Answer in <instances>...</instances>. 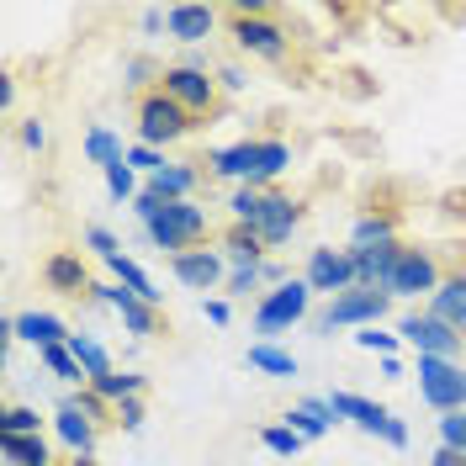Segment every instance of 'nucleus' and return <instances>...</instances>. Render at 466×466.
<instances>
[{
    "label": "nucleus",
    "instance_id": "f257e3e1",
    "mask_svg": "<svg viewBox=\"0 0 466 466\" xmlns=\"http://www.w3.org/2000/svg\"><path fill=\"white\" fill-rule=\"evenodd\" d=\"M223 22H228L233 43H238V54L265 58V64H287L291 32L281 27L270 11H244V5H233V11H223Z\"/></svg>",
    "mask_w": 466,
    "mask_h": 466
},
{
    "label": "nucleus",
    "instance_id": "f03ea898",
    "mask_svg": "<svg viewBox=\"0 0 466 466\" xmlns=\"http://www.w3.org/2000/svg\"><path fill=\"white\" fill-rule=\"evenodd\" d=\"M191 133H197V116L186 112V106H175L159 86L148 90V96H138V144H148V148L165 154L170 144L191 138Z\"/></svg>",
    "mask_w": 466,
    "mask_h": 466
},
{
    "label": "nucleus",
    "instance_id": "7ed1b4c3",
    "mask_svg": "<svg viewBox=\"0 0 466 466\" xmlns=\"http://www.w3.org/2000/svg\"><path fill=\"white\" fill-rule=\"evenodd\" d=\"M207 228H212V223H207V207H197V202H165V212L144 228V238L175 260V255L197 249V244L207 238Z\"/></svg>",
    "mask_w": 466,
    "mask_h": 466
},
{
    "label": "nucleus",
    "instance_id": "20e7f679",
    "mask_svg": "<svg viewBox=\"0 0 466 466\" xmlns=\"http://www.w3.org/2000/svg\"><path fill=\"white\" fill-rule=\"evenodd\" d=\"M387 308H392L387 291L350 287L345 297H334L319 319H313V329H319V334H334V329H377V323L387 319Z\"/></svg>",
    "mask_w": 466,
    "mask_h": 466
},
{
    "label": "nucleus",
    "instance_id": "39448f33",
    "mask_svg": "<svg viewBox=\"0 0 466 466\" xmlns=\"http://www.w3.org/2000/svg\"><path fill=\"white\" fill-rule=\"evenodd\" d=\"M159 90L170 96L175 106H186L191 116H212V112H218V96H223L218 75H212V69H202V64H165V80H159Z\"/></svg>",
    "mask_w": 466,
    "mask_h": 466
},
{
    "label": "nucleus",
    "instance_id": "423d86ee",
    "mask_svg": "<svg viewBox=\"0 0 466 466\" xmlns=\"http://www.w3.org/2000/svg\"><path fill=\"white\" fill-rule=\"evenodd\" d=\"M419 398L435 413H461L466 408V360L419 355Z\"/></svg>",
    "mask_w": 466,
    "mask_h": 466
},
{
    "label": "nucleus",
    "instance_id": "0eeeda50",
    "mask_svg": "<svg viewBox=\"0 0 466 466\" xmlns=\"http://www.w3.org/2000/svg\"><path fill=\"white\" fill-rule=\"evenodd\" d=\"M329 408H334V419H350L355 430L387 440L392 451H403V445H408V424H403V419H398V413H387L381 403H371V398H360V392H329Z\"/></svg>",
    "mask_w": 466,
    "mask_h": 466
},
{
    "label": "nucleus",
    "instance_id": "6e6552de",
    "mask_svg": "<svg viewBox=\"0 0 466 466\" xmlns=\"http://www.w3.org/2000/svg\"><path fill=\"white\" fill-rule=\"evenodd\" d=\"M440 281H445V270H440L435 249H419V244H403V255L392 265V276H387V297H435Z\"/></svg>",
    "mask_w": 466,
    "mask_h": 466
},
{
    "label": "nucleus",
    "instance_id": "1a4fd4ad",
    "mask_svg": "<svg viewBox=\"0 0 466 466\" xmlns=\"http://www.w3.org/2000/svg\"><path fill=\"white\" fill-rule=\"evenodd\" d=\"M308 308H313V287H308L302 276H291L287 287H270L260 297V308H255V329H260V334H287L291 323L308 319Z\"/></svg>",
    "mask_w": 466,
    "mask_h": 466
},
{
    "label": "nucleus",
    "instance_id": "9d476101",
    "mask_svg": "<svg viewBox=\"0 0 466 466\" xmlns=\"http://www.w3.org/2000/svg\"><path fill=\"white\" fill-rule=\"evenodd\" d=\"M398 339L413 345L419 355H440V360H461V355H466L461 334H456V329H445L440 319H430V313H403V319H398Z\"/></svg>",
    "mask_w": 466,
    "mask_h": 466
},
{
    "label": "nucleus",
    "instance_id": "9b49d317",
    "mask_svg": "<svg viewBox=\"0 0 466 466\" xmlns=\"http://www.w3.org/2000/svg\"><path fill=\"white\" fill-rule=\"evenodd\" d=\"M302 281L313 287V297H345L355 287V265H350V249H334V244H319V249H308V265H302Z\"/></svg>",
    "mask_w": 466,
    "mask_h": 466
},
{
    "label": "nucleus",
    "instance_id": "f8f14e48",
    "mask_svg": "<svg viewBox=\"0 0 466 466\" xmlns=\"http://www.w3.org/2000/svg\"><path fill=\"white\" fill-rule=\"evenodd\" d=\"M207 175L233 180V186H260V138H238L228 148L207 154Z\"/></svg>",
    "mask_w": 466,
    "mask_h": 466
},
{
    "label": "nucleus",
    "instance_id": "ddd939ff",
    "mask_svg": "<svg viewBox=\"0 0 466 466\" xmlns=\"http://www.w3.org/2000/svg\"><path fill=\"white\" fill-rule=\"evenodd\" d=\"M170 270H175V281L191 287V291H218L228 281V260L218 255V244H212V249H186V255H175Z\"/></svg>",
    "mask_w": 466,
    "mask_h": 466
},
{
    "label": "nucleus",
    "instance_id": "4468645a",
    "mask_svg": "<svg viewBox=\"0 0 466 466\" xmlns=\"http://www.w3.org/2000/svg\"><path fill=\"white\" fill-rule=\"evenodd\" d=\"M297 223H302V202L270 186V202H265L260 223H249V228L260 233V244H265V249H281V244H287L291 233H297Z\"/></svg>",
    "mask_w": 466,
    "mask_h": 466
},
{
    "label": "nucleus",
    "instance_id": "2eb2a0df",
    "mask_svg": "<svg viewBox=\"0 0 466 466\" xmlns=\"http://www.w3.org/2000/svg\"><path fill=\"white\" fill-rule=\"evenodd\" d=\"M5 334L22 339V345H32V350H48V345H69L75 329L58 319V313H37V308H27V313H16V319L5 323Z\"/></svg>",
    "mask_w": 466,
    "mask_h": 466
},
{
    "label": "nucleus",
    "instance_id": "dca6fc26",
    "mask_svg": "<svg viewBox=\"0 0 466 466\" xmlns=\"http://www.w3.org/2000/svg\"><path fill=\"white\" fill-rule=\"evenodd\" d=\"M43 281L58 291V297H90V270L80 260V249H54L48 260H43Z\"/></svg>",
    "mask_w": 466,
    "mask_h": 466
},
{
    "label": "nucleus",
    "instance_id": "f3484780",
    "mask_svg": "<svg viewBox=\"0 0 466 466\" xmlns=\"http://www.w3.org/2000/svg\"><path fill=\"white\" fill-rule=\"evenodd\" d=\"M54 435H58V445H69V456H96V435H101V424L64 398V403L54 408Z\"/></svg>",
    "mask_w": 466,
    "mask_h": 466
},
{
    "label": "nucleus",
    "instance_id": "a211bd4d",
    "mask_svg": "<svg viewBox=\"0 0 466 466\" xmlns=\"http://www.w3.org/2000/svg\"><path fill=\"white\" fill-rule=\"evenodd\" d=\"M398 255H403V238H392V244H377V249H355V244H350L355 287L381 291V287H387V276H392V265H398Z\"/></svg>",
    "mask_w": 466,
    "mask_h": 466
},
{
    "label": "nucleus",
    "instance_id": "6ab92c4d",
    "mask_svg": "<svg viewBox=\"0 0 466 466\" xmlns=\"http://www.w3.org/2000/svg\"><path fill=\"white\" fill-rule=\"evenodd\" d=\"M424 313L440 319L445 329H456V334L466 339V270H445V281H440V291L430 297Z\"/></svg>",
    "mask_w": 466,
    "mask_h": 466
},
{
    "label": "nucleus",
    "instance_id": "aec40b11",
    "mask_svg": "<svg viewBox=\"0 0 466 466\" xmlns=\"http://www.w3.org/2000/svg\"><path fill=\"white\" fill-rule=\"evenodd\" d=\"M218 22H223V11L218 5H170V37L175 43H186V48H197V43H207L212 32H218Z\"/></svg>",
    "mask_w": 466,
    "mask_h": 466
},
{
    "label": "nucleus",
    "instance_id": "412c9836",
    "mask_svg": "<svg viewBox=\"0 0 466 466\" xmlns=\"http://www.w3.org/2000/svg\"><path fill=\"white\" fill-rule=\"evenodd\" d=\"M112 313L122 319V329H127L133 339H154V334H159V308L144 302V297H133L127 287H116V281H112Z\"/></svg>",
    "mask_w": 466,
    "mask_h": 466
},
{
    "label": "nucleus",
    "instance_id": "4be33fe9",
    "mask_svg": "<svg viewBox=\"0 0 466 466\" xmlns=\"http://www.w3.org/2000/svg\"><path fill=\"white\" fill-rule=\"evenodd\" d=\"M197 186H202L197 159H170L159 175H148V191H154V197H165V202H191V197H197Z\"/></svg>",
    "mask_w": 466,
    "mask_h": 466
},
{
    "label": "nucleus",
    "instance_id": "5701e85b",
    "mask_svg": "<svg viewBox=\"0 0 466 466\" xmlns=\"http://www.w3.org/2000/svg\"><path fill=\"white\" fill-rule=\"evenodd\" d=\"M218 255L228 260V270H249V265H265V244L255 228H244V223H228L223 238H218Z\"/></svg>",
    "mask_w": 466,
    "mask_h": 466
},
{
    "label": "nucleus",
    "instance_id": "b1692460",
    "mask_svg": "<svg viewBox=\"0 0 466 466\" xmlns=\"http://www.w3.org/2000/svg\"><path fill=\"white\" fill-rule=\"evenodd\" d=\"M281 424H291L302 440H323L339 419H334V408H329V398H302V403H291L287 408V419Z\"/></svg>",
    "mask_w": 466,
    "mask_h": 466
},
{
    "label": "nucleus",
    "instance_id": "393cba45",
    "mask_svg": "<svg viewBox=\"0 0 466 466\" xmlns=\"http://www.w3.org/2000/svg\"><path fill=\"white\" fill-rule=\"evenodd\" d=\"M392 238H398V218H392V212H360V218H355V228H350V244H355V249H377V244H392Z\"/></svg>",
    "mask_w": 466,
    "mask_h": 466
},
{
    "label": "nucleus",
    "instance_id": "a878e982",
    "mask_svg": "<svg viewBox=\"0 0 466 466\" xmlns=\"http://www.w3.org/2000/svg\"><path fill=\"white\" fill-rule=\"evenodd\" d=\"M106 270H112L116 287H127L133 297H144V302H154L159 308V291H154V276H148L144 265L133 260V255H116V260H106Z\"/></svg>",
    "mask_w": 466,
    "mask_h": 466
},
{
    "label": "nucleus",
    "instance_id": "bb28decb",
    "mask_svg": "<svg viewBox=\"0 0 466 466\" xmlns=\"http://www.w3.org/2000/svg\"><path fill=\"white\" fill-rule=\"evenodd\" d=\"M69 355L80 360V371H86L90 381L96 377H112L116 366H112V350L101 345V339H90V334H69Z\"/></svg>",
    "mask_w": 466,
    "mask_h": 466
},
{
    "label": "nucleus",
    "instance_id": "cd10ccee",
    "mask_svg": "<svg viewBox=\"0 0 466 466\" xmlns=\"http://www.w3.org/2000/svg\"><path fill=\"white\" fill-rule=\"evenodd\" d=\"M37 360H43V371L54 381H69V387H90V377L80 371V360L69 355V345H48V350H37Z\"/></svg>",
    "mask_w": 466,
    "mask_h": 466
},
{
    "label": "nucleus",
    "instance_id": "c85d7f7f",
    "mask_svg": "<svg viewBox=\"0 0 466 466\" xmlns=\"http://www.w3.org/2000/svg\"><path fill=\"white\" fill-rule=\"evenodd\" d=\"M265 202H270V186H233V197H228V218L249 228V223H260Z\"/></svg>",
    "mask_w": 466,
    "mask_h": 466
},
{
    "label": "nucleus",
    "instance_id": "c756f323",
    "mask_svg": "<svg viewBox=\"0 0 466 466\" xmlns=\"http://www.w3.org/2000/svg\"><path fill=\"white\" fill-rule=\"evenodd\" d=\"M90 392L96 398H106V403H127V398H144V377L138 371H112V377H96L90 381Z\"/></svg>",
    "mask_w": 466,
    "mask_h": 466
},
{
    "label": "nucleus",
    "instance_id": "7c9ffc66",
    "mask_svg": "<svg viewBox=\"0 0 466 466\" xmlns=\"http://www.w3.org/2000/svg\"><path fill=\"white\" fill-rule=\"evenodd\" d=\"M249 366L255 371H265V377H297V355L281 345H270V339H260V345H249Z\"/></svg>",
    "mask_w": 466,
    "mask_h": 466
},
{
    "label": "nucleus",
    "instance_id": "2f4dec72",
    "mask_svg": "<svg viewBox=\"0 0 466 466\" xmlns=\"http://www.w3.org/2000/svg\"><path fill=\"white\" fill-rule=\"evenodd\" d=\"M5 461L11 466H54V445L43 435H16V440H5Z\"/></svg>",
    "mask_w": 466,
    "mask_h": 466
},
{
    "label": "nucleus",
    "instance_id": "473e14b6",
    "mask_svg": "<svg viewBox=\"0 0 466 466\" xmlns=\"http://www.w3.org/2000/svg\"><path fill=\"white\" fill-rule=\"evenodd\" d=\"M122 154H127V148H122V138H116L112 127H90V133H86V159H90V165L112 170Z\"/></svg>",
    "mask_w": 466,
    "mask_h": 466
},
{
    "label": "nucleus",
    "instance_id": "72a5a7b5",
    "mask_svg": "<svg viewBox=\"0 0 466 466\" xmlns=\"http://www.w3.org/2000/svg\"><path fill=\"white\" fill-rule=\"evenodd\" d=\"M287 165H291V144H281V138H260V186L281 180Z\"/></svg>",
    "mask_w": 466,
    "mask_h": 466
},
{
    "label": "nucleus",
    "instance_id": "f704fd0d",
    "mask_svg": "<svg viewBox=\"0 0 466 466\" xmlns=\"http://www.w3.org/2000/svg\"><path fill=\"white\" fill-rule=\"evenodd\" d=\"M16 435H43V419H37V408H27V403L5 408V419H0V440H16Z\"/></svg>",
    "mask_w": 466,
    "mask_h": 466
},
{
    "label": "nucleus",
    "instance_id": "c9c22d12",
    "mask_svg": "<svg viewBox=\"0 0 466 466\" xmlns=\"http://www.w3.org/2000/svg\"><path fill=\"white\" fill-rule=\"evenodd\" d=\"M106 175V191H112V202H138V175H133V165H127V154L116 159L112 170H101Z\"/></svg>",
    "mask_w": 466,
    "mask_h": 466
},
{
    "label": "nucleus",
    "instance_id": "e433bc0d",
    "mask_svg": "<svg viewBox=\"0 0 466 466\" xmlns=\"http://www.w3.org/2000/svg\"><path fill=\"white\" fill-rule=\"evenodd\" d=\"M260 445L270 451V456H297V451H302L308 440L297 435L291 424H265V430H260Z\"/></svg>",
    "mask_w": 466,
    "mask_h": 466
},
{
    "label": "nucleus",
    "instance_id": "4c0bfd02",
    "mask_svg": "<svg viewBox=\"0 0 466 466\" xmlns=\"http://www.w3.org/2000/svg\"><path fill=\"white\" fill-rule=\"evenodd\" d=\"M265 287V265H249V270H228V281H223V291L228 297H249V291Z\"/></svg>",
    "mask_w": 466,
    "mask_h": 466
},
{
    "label": "nucleus",
    "instance_id": "58836bf2",
    "mask_svg": "<svg viewBox=\"0 0 466 466\" xmlns=\"http://www.w3.org/2000/svg\"><path fill=\"white\" fill-rule=\"evenodd\" d=\"M440 445H451V451L466 456V408L461 413H440Z\"/></svg>",
    "mask_w": 466,
    "mask_h": 466
},
{
    "label": "nucleus",
    "instance_id": "ea45409f",
    "mask_svg": "<svg viewBox=\"0 0 466 466\" xmlns=\"http://www.w3.org/2000/svg\"><path fill=\"white\" fill-rule=\"evenodd\" d=\"M122 75H127V86H138L148 96V80H165V69L154 64V58H127L122 64Z\"/></svg>",
    "mask_w": 466,
    "mask_h": 466
},
{
    "label": "nucleus",
    "instance_id": "a19ab883",
    "mask_svg": "<svg viewBox=\"0 0 466 466\" xmlns=\"http://www.w3.org/2000/svg\"><path fill=\"white\" fill-rule=\"evenodd\" d=\"M127 165H133V170H148V175H159L165 165H170V159H165L159 148H148V144H133V148H127Z\"/></svg>",
    "mask_w": 466,
    "mask_h": 466
},
{
    "label": "nucleus",
    "instance_id": "79ce46f5",
    "mask_svg": "<svg viewBox=\"0 0 466 466\" xmlns=\"http://www.w3.org/2000/svg\"><path fill=\"white\" fill-rule=\"evenodd\" d=\"M355 345L371 350V355H381V360H387V355L398 350V334H381V329H360V334H355Z\"/></svg>",
    "mask_w": 466,
    "mask_h": 466
},
{
    "label": "nucleus",
    "instance_id": "37998d69",
    "mask_svg": "<svg viewBox=\"0 0 466 466\" xmlns=\"http://www.w3.org/2000/svg\"><path fill=\"white\" fill-rule=\"evenodd\" d=\"M86 244L101 255V260H116V255H122V244H116V238L101 228V223H90V228H86Z\"/></svg>",
    "mask_w": 466,
    "mask_h": 466
},
{
    "label": "nucleus",
    "instance_id": "c03bdc74",
    "mask_svg": "<svg viewBox=\"0 0 466 466\" xmlns=\"http://www.w3.org/2000/svg\"><path fill=\"white\" fill-rule=\"evenodd\" d=\"M144 398H127V403H116V424H122V430H127V435H133V430H144Z\"/></svg>",
    "mask_w": 466,
    "mask_h": 466
},
{
    "label": "nucleus",
    "instance_id": "a18cd8bd",
    "mask_svg": "<svg viewBox=\"0 0 466 466\" xmlns=\"http://www.w3.org/2000/svg\"><path fill=\"white\" fill-rule=\"evenodd\" d=\"M159 212H165V197H154V191L144 186V191H138V202H133V218H138V223L148 228V223H154Z\"/></svg>",
    "mask_w": 466,
    "mask_h": 466
},
{
    "label": "nucleus",
    "instance_id": "49530a36",
    "mask_svg": "<svg viewBox=\"0 0 466 466\" xmlns=\"http://www.w3.org/2000/svg\"><path fill=\"white\" fill-rule=\"evenodd\" d=\"M218 86L228 90V96H238V90H249V75H244L238 64H223V69H218Z\"/></svg>",
    "mask_w": 466,
    "mask_h": 466
},
{
    "label": "nucleus",
    "instance_id": "de8ad7c7",
    "mask_svg": "<svg viewBox=\"0 0 466 466\" xmlns=\"http://www.w3.org/2000/svg\"><path fill=\"white\" fill-rule=\"evenodd\" d=\"M22 144H27V148H43V144H48V127H43L37 116H27V122H22Z\"/></svg>",
    "mask_w": 466,
    "mask_h": 466
},
{
    "label": "nucleus",
    "instance_id": "09e8293b",
    "mask_svg": "<svg viewBox=\"0 0 466 466\" xmlns=\"http://www.w3.org/2000/svg\"><path fill=\"white\" fill-rule=\"evenodd\" d=\"M202 313H207V323H218V329H223V323H228V313H233V308H228V302H223V297H207V302H202Z\"/></svg>",
    "mask_w": 466,
    "mask_h": 466
},
{
    "label": "nucleus",
    "instance_id": "8fccbe9b",
    "mask_svg": "<svg viewBox=\"0 0 466 466\" xmlns=\"http://www.w3.org/2000/svg\"><path fill=\"white\" fill-rule=\"evenodd\" d=\"M430 466H466V456L461 451H451V445H440L435 456H430Z\"/></svg>",
    "mask_w": 466,
    "mask_h": 466
},
{
    "label": "nucleus",
    "instance_id": "3c124183",
    "mask_svg": "<svg viewBox=\"0 0 466 466\" xmlns=\"http://www.w3.org/2000/svg\"><path fill=\"white\" fill-rule=\"evenodd\" d=\"M69 466H101V461H96V456H75Z\"/></svg>",
    "mask_w": 466,
    "mask_h": 466
}]
</instances>
